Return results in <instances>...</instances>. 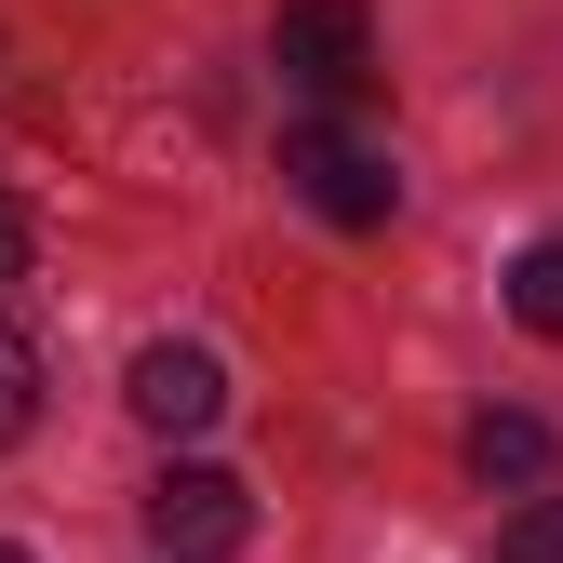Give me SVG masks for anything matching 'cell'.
Returning a JSON list of instances; mask_svg holds the SVG:
<instances>
[{
	"instance_id": "6da1fadb",
	"label": "cell",
	"mask_w": 563,
	"mask_h": 563,
	"mask_svg": "<svg viewBox=\"0 0 563 563\" xmlns=\"http://www.w3.org/2000/svg\"><path fill=\"white\" fill-rule=\"evenodd\" d=\"M282 175H296V201L322 229H389V201H402L389 148H363L349 121H296V134H282Z\"/></svg>"
},
{
	"instance_id": "7a4b0ae2",
	"label": "cell",
	"mask_w": 563,
	"mask_h": 563,
	"mask_svg": "<svg viewBox=\"0 0 563 563\" xmlns=\"http://www.w3.org/2000/svg\"><path fill=\"white\" fill-rule=\"evenodd\" d=\"M282 81L349 108V95H376V14L363 0H282Z\"/></svg>"
},
{
	"instance_id": "3957f363",
	"label": "cell",
	"mask_w": 563,
	"mask_h": 563,
	"mask_svg": "<svg viewBox=\"0 0 563 563\" xmlns=\"http://www.w3.org/2000/svg\"><path fill=\"white\" fill-rule=\"evenodd\" d=\"M148 537L175 550V563H229L242 537H255V497L229 470H201V456H175L162 483H148Z\"/></svg>"
},
{
	"instance_id": "277c9868",
	"label": "cell",
	"mask_w": 563,
	"mask_h": 563,
	"mask_svg": "<svg viewBox=\"0 0 563 563\" xmlns=\"http://www.w3.org/2000/svg\"><path fill=\"white\" fill-rule=\"evenodd\" d=\"M134 416H148L162 443H201V430L229 416V363H216V349H188V335L134 349Z\"/></svg>"
},
{
	"instance_id": "5b68a950",
	"label": "cell",
	"mask_w": 563,
	"mask_h": 563,
	"mask_svg": "<svg viewBox=\"0 0 563 563\" xmlns=\"http://www.w3.org/2000/svg\"><path fill=\"white\" fill-rule=\"evenodd\" d=\"M550 470H563V443L537 416H483L470 430V483H497V497H550Z\"/></svg>"
},
{
	"instance_id": "8992f818",
	"label": "cell",
	"mask_w": 563,
	"mask_h": 563,
	"mask_svg": "<svg viewBox=\"0 0 563 563\" xmlns=\"http://www.w3.org/2000/svg\"><path fill=\"white\" fill-rule=\"evenodd\" d=\"M510 322L523 335H563V242H523L510 255Z\"/></svg>"
},
{
	"instance_id": "52a82bcc",
	"label": "cell",
	"mask_w": 563,
	"mask_h": 563,
	"mask_svg": "<svg viewBox=\"0 0 563 563\" xmlns=\"http://www.w3.org/2000/svg\"><path fill=\"white\" fill-rule=\"evenodd\" d=\"M27 416H41V349L0 322V443H27Z\"/></svg>"
},
{
	"instance_id": "ba28073f",
	"label": "cell",
	"mask_w": 563,
	"mask_h": 563,
	"mask_svg": "<svg viewBox=\"0 0 563 563\" xmlns=\"http://www.w3.org/2000/svg\"><path fill=\"white\" fill-rule=\"evenodd\" d=\"M497 563H563V497H523L497 523Z\"/></svg>"
},
{
	"instance_id": "9c48e42d",
	"label": "cell",
	"mask_w": 563,
	"mask_h": 563,
	"mask_svg": "<svg viewBox=\"0 0 563 563\" xmlns=\"http://www.w3.org/2000/svg\"><path fill=\"white\" fill-rule=\"evenodd\" d=\"M27 242H41V229H27V201H0V282L27 268Z\"/></svg>"
},
{
	"instance_id": "30bf717a",
	"label": "cell",
	"mask_w": 563,
	"mask_h": 563,
	"mask_svg": "<svg viewBox=\"0 0 563 563\" xmlns=\"http://www.w3.org/2000/svg\"><path fill=\"white\" fill-rule=\"evenodd\" d=\"M0 563H27V550H14V537H0Z\"/></svg>"
}]
</instances>
